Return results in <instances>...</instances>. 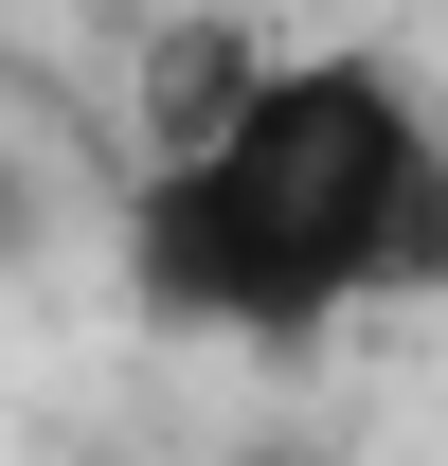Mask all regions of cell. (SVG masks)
Instances as JSON below:
<instances>
[{
  "instance_id": "6da1fadb",
  "label": "cell",
  "mask_w": 448,
  "mask_h": 466,
  "mask_svg": "<svg viewBox=\"0 0 448 466\" xmlns=\"http://www.w3.org/2000/svg\"><path fill=\"white\" fill-rule=\"evenodd\" d=\"M431 126L377 55H270L251 108L198 162H144L126 198V269L162 323H233V341H305L341 305H377L431 269Z\"/></svg>"
},
{
  "instance_id": "7a4b0ae2",
  "label": "cell",
  "mask_w": 448,
  "mask_h": 466,
  "mask_svg": "<svg viewBox=\"0 0 448 466\" xmlns=\"http://www.w3.org/2000/svg\"><path fill=\"white\" fill-rule=\"evenodd\" d=\"M251 36H233V18H162V36H144V162H198V144H216L233 108H251Z\"/></svg>"
},
{
  "instance_id": "3957f363",
  "label": "cell",
  "mask_w": 448,
  "mask_h": 466,
  "mask_svg": "<svg viewBox=\"0 0 448 466\" xmlns=\"http://www.w3.org/2000/svg\"><path fill=\"white\" fill-rule=\"evenodd\" d=\"M412 288H448V179H431V269H412Z\"/></svg>"
},
{
  "instance_id": "277c9868",
  "label": "cell",
  "mask_w": 448,
  "mask_h": 466,
  "mask_svg": "<svg viewBox=\"0 0 448 466\" xmlns=\"http://www.w3.org/2000/svg\"><path fill=\"white\" fill-rule=\"evenodd\" d=\"M270 466H305V449H270Z\"/></svg>"
}]
</instances>
